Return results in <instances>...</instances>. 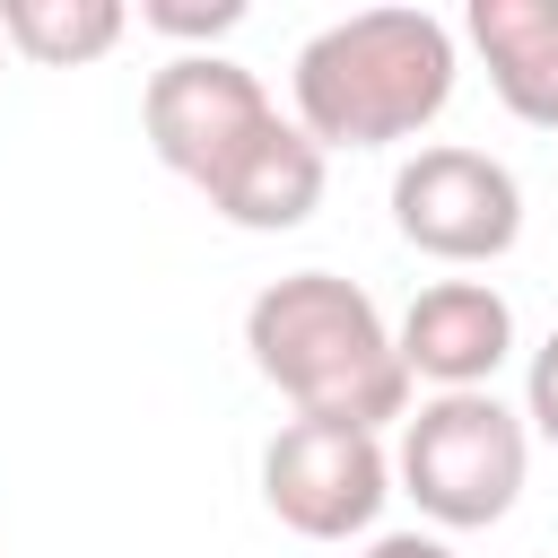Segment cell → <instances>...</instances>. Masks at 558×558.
Wrapping results in <instances>:
<instances>
[{"instance_id": "obj_1", "label": "cell", "mask_w": 558, "mask_h": 558, "mask_svg": "<svg viewBox=\"0 0 558 558\" xmlns=\"http://www.w3.org/2000/svg\"><path fill=\"white\" fill-rule=\"evenodd\" d=\"M462 52L436 9H349L323 35L296 44L288 70V122L331 148H401L453 105Z\"/></svg>"}, {"instance_id": "obj_12", "label": "cell", "mask_w": 558, "mask_h": 558, "mask_svg": "<svg viewBox=\"0 0 558 558\" xmlns=\"http://www.w3.org/2000/svg\"><path fill=\"white\" fill-rule=\"evenodd\" d=\"M523 427L541 436V445H558V331L532 349V366H523Z\"/></svg>"}, {"instance_id": "obj_13", "label": "cell", "mask_w": 558, "mask_h": 558, "mask_svg": "<svg viewBox=\"0 0 558 558\" xmlns=\"http://www.w3.org/2000/svg\"><path fill=\"white\" fill-rule=\"evenodd\" d=\"M357 558H453V541L445 532H375Z\"/></svg>"}, {"instance_id": "obj_14", "label": "cell", "mask_w": 558, "mask_h": 558, "mask_svg": "<svg viewBox=\"0 0 558 558\" xmlns=\"http://www.w3.org/2000/svg\"><path fill=\"white\" fill-rule=\"evenodd\" d=\"M0 70H9V44H0Z\"/></svg>"}, {"instance_id": "obj_10", "label": "cell", "mask_w": 558, "mask_h": 558, "mask_svg": "<svg viewBox=\"0 0 558 558\" xmlns=\"http://www.w3.org/2000/svg\"><path fill=\"white\" fill-rule=\"evenodd\" d=\"M131 35L122 0H0V44L35 70H87Z\"/></svg>"}, {"instance_id": "obj_6", "label": "cell", "mask_w": 558, "mask_h": 558, "mask_svg": "<svg viewBox=\"0 0 558 558\" xmlns=\"http://www.w3.org/2000/svg\"><path fill=\"white\" fill-rule=\"evenodd\" d=\"M384 497H392V453L366 427L288 418L262 445V506L296 541H357V532H375Z\"/></svg>"}, {"instance_id": "obj_4", "label": "cell", "mask_w": 558, "mask_h": 558, "mask_svg": "<svg viewBox=\"0 0 558 558\" xmlns=\"http://www.w3.org/2000/svg\"><path fill=\"white\" fill-rule=\"evenodd\" d=\"M392 227L410 253H427L445 270H488L523 244V183L506 157L436 140L392 166Z\"/></svg>"}, {"instance_id": "obj_3", "label": "cell", "mask_w": 558, "mask_h": 558, "mask_svg": "<svg viewBox=\"0 0 558 558\" xmlns=\"http://www.w3.org/2000/svg\"><path fill=\"white\" fill-rule=\"evenodd\" d=\"M532 471V427L497 392H427L401 418L392 445V488L436 523V532H488L514 514Z\"/></svg>"}, {"instance_id": "obj_9", "label": "cell", "mask_w": 558, "mask_h": 558, "mask_svg": "<svg viewBox=\"0 0 558 558\" xmlns=\"http://www.w3.org/2000/svg\"><path fill=\"white\" fill-rule=\"evenodd\" d=\"M323 174H331V157L279 113L201 201H209L227 227H244V235H288V227H305V218L323 209Z\"/></svg>"}, {"instance_id": "obj_2", "label": "cell", "mask_w": 558, "mask_h": 558, "mask_svg": "<svg viewBox=\"0 0 558 558\" xmlns=\"http://www.w3.org/2000/svg\"><path fill=\"white\" fill-rule=\"evenodd\" d=\"M244 357L296 418H331V427H366V436L410 418V375H401L392 323L340 270L270 279L244 305Z\"/></svg>"}, {"instance_id": "obj_7", "label": "cell", "mask_w": 558, "mask_h": 558, "mask_svg": "<svg viewBox=\"0 0 558 558\" xmlns=\"http://www.w3.org/2000/svg\"><path fill=\"white\" fill-rule=\"evenodd\" d=\"M401 375L436 392H497V366L514 357V305L497 279H436L392 323Z\"/></svg>"}, {"instance_id": "obj_11", "label": "cell", "mask_w": 558, "mask_h": 558, "mask_svg": "<svg viewBox=\"0 0 558 558\" xmlns=\"http://www.w3.org/2000/svg\"><path fill=\"white\" fill-rule=\"evenodd\" d=\"M140 26L209 52L218 35H235V26H244V0H209V9H201V0H140Z\"/></svg>"}, {"instance_id": "obj_8", "label": "cell", "mask_w": 558, "mask_h": 558, "mask_svg": "<svg viewBox=\"0 0 558 558\" xmlns=\"http://www.w3.org/2000/svg\"><path fill=\"white\" fill-rule=\"evenodd\" d=\"M462 35L523 131H558V0H471Z\"/></svg>"}, {"instance_id": "obj_15", "label": "cell", "mask_w": 558, "mask_h": 558, "mask_svg": "<svg viewBox=\"0 0 558 558\" xmlns=\"http://www.w3.org/2000/svg\"><path fill=\"white\" fill-rule=\"evenodd\" d=\"M0 558H9V549H0Z\"/></svg>"}, {"instance_id": "obj_5", "label": "cell", "mask_w": 558, "mask_h": 558, "mask_svg": "<svg viewBox=\"0 0 558 558\" xmlns=\"http://www.w3.org/2000/svg\"><path fill=\"white\" fill-rule=\"evenodd\" d=\"M270 122H279L270 87H262L244 61H227V52H174V61H157L148 87H140V131H148L157 166L183 174L192 192H209Z\"/></svg>"}]
</instances>
